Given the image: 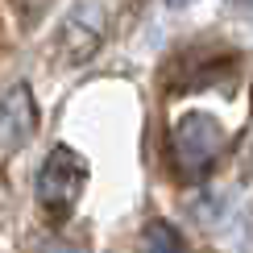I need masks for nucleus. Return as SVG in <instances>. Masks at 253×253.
<instances>
[{
    "label": "nucleus",
    "mask_w": 253,
    "mask_h": 253,
    "mask_svg": "<svg viewBox=\"0 0 253 253\" xmlns=\"http://www.w3.org/2000/svg\"><path fill=\"white\" fill-rule=\"evenodd\" d=\"M228 137H224V125L208 112H187L178 117L174 133H170V154H174V166L178 174L187 178H204L216 170L220 154H224Z\"/></svg>",
    "instance_id": "obj_1"
},
{
    "label": "nucleus",
    "mask_w": 253,
    "mask_h": 253,
    "mask_svg": "<svg viewBox=\"0 0 253 253\" xmlns=\"http://www.w3.org/2000/svg\"><path fill=\"white\" fill-rule=\"evenodd\" d=\"M83 187H87V162L71 145H54L38 170V204L46 208L50 220H67L75 212Z\"/></svg>",
    "instance_id": "obj_2"
},
{
    "label": "nucleus",
    "mask_w": 253,
    "mask_h": 253,
    "mask_svg": "<svg viewBox=\"0 0 253 253\" xmlns=\"http://www.w3.org/2000/svg\"><path fill=\"white\" fill-rule=\"evenodd\" d=\"M38 129V104H34V91L29 83H17V87L4 91L0 100V154H13L34 137Z\"/></svg>",
    "instance_id": "obj_3"
},
{
    "label": "nucleus",
    "mask_w": 253,
    "mask_h": 253,
    "mask_svg": "<svg viewBox=\"0 0 253 253\" xmlns=\"http://www.w3.org/2000/svg\"><path fill=\"white\" fill-rule=\"evenodd\" d=\"M100 42H104V17H100V8L96 4L71 8L67 21H62V50H67V58L71 62L91 58L100 50Z\"/></svg>",
    "instance_id": "obj_4"
},
{
    "label": "nucleus",
    "mask_w": 253,
    "mask_h": 253,
    "mask_svg": "<svg viewBox=\"0 0 253 253\" xmlns=\"http://www.w3.org/2000/svg\"><path fill=\"white\" fill-rule=\"evenodd\" d=\"M141 253H191V245H187V237L178 233L170 220H154V224H145Z\"/></svg>",
    "instance_id": "obj_5"
},
{
    "label": "nucleus",
    "mask_w": 253,
    "mask_h": 253,
    "mask_svg": "<svg viewBox=\"0 0 253 253\" xmlns=\"http://www.w3.org/2000/svg\"><path fill=\"white\" fill-rule=\"evenodd\" d=\"M237 4H253V0H237Z\"/></svg>",
    "instance_id": "obj_6"
},
{
    "label": "nucleus",
    "mask_w": 253,
    "mask_h": 253,
    "mask_svg": "<svg viewBox=\"0 0 253 253\" xmlns=\"http://www.w3.org/2000/svg\"><path fill=\"white\" fill-rule=\"evenodd\" d=\"M170 4H183V0H170Z\"/></svg>",
    "instance_id": "obj_7"
}]
</instances>
